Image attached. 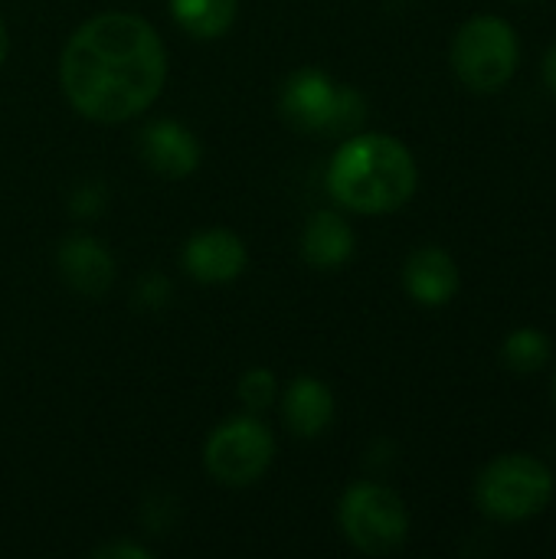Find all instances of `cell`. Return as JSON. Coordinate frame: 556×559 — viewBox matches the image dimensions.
I'll return each mask as SVG.
<instances>
[{
	"instance_id": "cell-11",
	"label": "cell",
	"mask_w": 556,
	"mask_h": 559,
	"mask_svg": "<svg viewBox=\"0 0 556 559\" xmlns=\"http://www.w3.org/2000/svg\"><path fill=\"white\" fill-rule=\"evenodd\" d=\"M403 285L419 305H429V308L449 305L459 292V265L446 249L423 246L406 259Z\"/></svg>"
},
{
	"instance_id": "cell-13",
	"label": "cell",
	"mask_w": 556,
	"mask_h": 559,
	"mask_svg": "<svg viewBox=\"0 0 556 559\" xmlns=\"http://www.w3.org/2000/svg\"><path fill=\"white\" fill-rule=\"evenodd\" d=\"M301 255L315 269H338L354 255V229L344 216L321 210L301 233Z\"/></svg>"
},
{
	"instance_id": "cell-8",
	"label": "cell",
	"mask_w": 556,
	"mask_h": 559,
	"mask_svg": "<svg viewBox=\"0 0 556 559\" xmlns=\"http://www.w3.org/2000/svg\"><path fill=\"white\" fill-rule=\"evenodd\" d=\"M184 269L203 285H223L242 275L246 269V246L229 229H206L197 233L184 246Z\"/></svg>"
},
{
	"instance_id": "cell-17",
	"label": "cell",
	"mask_w": 556,
	"mask_h": 559,
	"mask_svg": "<svg viewBox=\"0 0 556 559\" xmlns=\"http://www.w3.org/2000/svg\"><path fill=\"white\" fill-rule=\"evenodd\" d=\"M364 111H367V105H364L360 92H354V88H338V102H334V111H331L324 131H331V134H347V131H354V128L364 121Z\"/></svg>"
},
{
	"instance_id": "cell-14",
	"label": "cell",
	"mask_w": 556,
	"mask_h": 559,
	"mask_svg": "<svg viewBox=\"0 0 556 559\" xmlns=\"http://www.w3.org/2000/svg\"><path fill=\"white\" fill-rule=\"evenodd\" d=\"M239 0H170V13L180 29L197 39H216L236 23Z\"/></svg>"
},
{
	"instance_id": "cell-3",
	"label": "cell",
	"mask_w": 556,
	"mask_h": 559,
	"mask_svg": "<svg viewBox=\"0 0 556 559\" xmlns=\"http://www.w3.org/2000/svg\"><path fill=\"white\" fill-rule=\"evenodd\" d=\"M475 498L478 508L495 521H524L551 504L554 475L531 455H505L482 472Z\"/></svg>"
},
{
	"instance_id": "cell-2",
	"label": "cell",
	"mask_w": 556,
	"mask_h": 559,
	"mask_svg": "<svg viewBox=\"0 0 556 559\" xmlns=\"http://www.w3.org/2000/svg\"><path fill=\"white\" fill-rule=\"evenodd\" d=\"M328 190L344 210L393 213L416 193V160L390 134H354L331 157Z\"/></svg>"
},
{
	"instance_id": "cell-1",
	"label": "cell",
	"mask_w": 556,
	"mask_h": 559,
	"mask_svg": "<svg viewBox=\"0 0 556 559\" xmlns=\"http://www.w3.org/2000/svg\"><path fill=\"white\" fill-rule=\"evenodd\" d=\"M59 79L79 115L118 124L154 105L167 79V52L147 20L98 13L69 36Z\"/></svg>"
},
{
	"instance_id": "cell-23",
	"label": "cell",
	"mask_w": 556,
	"mask_h": 559,
	"mask_svg": "<svg viewBox=\"0 0 556 559\" xmlns=\"http://www.w3.org/2000/svg\"><path fill=\"white\" fill-rule=\"evenodd\" d=\"M554 393H556V383H554Z\"/></svg>"
},
{
	"instance_id": "cell-19",
	"label": "cell",
	"mask_w": 556,
	"mask_h": 559,
	"mask_svg": "<svg viewBox=\"0 0 556 559\" xmlns=\"http://www.w3.org/2000/svg\"><path fill=\"white\" fill-rule=\"evenodd\" d=\"M102 206H105V190H102V187L85 183V187L75 190V197H72V210L82 213V216H92V213H98Z\"/></svg>"
},
{
	"instance_id": "cell-15",
	"label": "cell",
	"mask_w": 556,
	"mask_h": 559,
	"mask_svg": "<svg viewBox=\"0 0 556 559\" xmlns=\"http://www.w3.org/2000/svg\"><path fill=\"white\" fill-rule=\"evenodd\" d=\"M501 357H505L508 370L534 373V370H541L551 360V341L541 331H534V328H521V331L508 334V341L501 347Z\"/></svg>"
},
{
	"instance_id": "cell-4",
	"label": "cell",
	"mask_w": 556,
	"mask_h": 559,
	"mask_svg": "<svg viewBox=\"0 0 556 559\" xmlns=\"http://www.w3.org/2000/svg\"><path fill=\"white\" fill-rule=\"evenodd\" d=\"M341 531L360 554L387 557L403 547L410 534V514L397 491L360 481L341 498Z\"/></svg>"
},
{
	"instance_id": "cell-22",
	"label": "cell",
	"mask_w": 556,
	"mask_h": 559,
	"mask_svg": "<svg viewBox=\"0 0 556 559\" xmlns=\"http://www.w3.org/2000/svg\"><path fill=\"white\" fill-rule=\"evenodd\" d=\"M7 52H10V36H7V26H3V20H0V66H3Z\"/></svg>"
},
{
	"instance_id": "cell-7",
	"label": "cell",
	"mask_w": 556,
	"mask_h": 559,
	"mask_svg": "<svg viewBox=\"0 0 556 559\" xmlns=\"http://www.w3.org/2000/svg\"><path fill=\"white\" fill-rule=\"evenodd\" d=\"M338 88L341 85H334L324 72L301 69L285 82L279 111L298 131H324L328 118L334 111V102H338Z\"/></svg>"
},
{
	"instance_id": "cell-20",
	"label": "cell",
	"mask_w": 556,
	"mask_h": 559,
	"mask_svg": "<svg viewBox=\"0 0 556 559\" xmlns=\"http://www.w3.org/2000/svg\"><path fill=\"white\" fill-rule=\"evenodd\" d=\"M92 557H98V559H151V550H144V547H134V544H108V547H98Z\"/></svg>"
},
{
	"instance_id": "cell-5",
	"label": "cell",
	"mask_w": 556,
	"mask_h": 559,
	"mask_svg": "<svg viewBox=\"0 0 556 559\" xmlns=\"http://www.w3.org/2000/svg\"><path fill=\"white\" fill-rule=\"evenodd\" d=\"M456 75L475 92L501 88L518 69V36L511 23L498 16L469 20L452 43Z\"/></svg>"
},
{
	"instance_id": "cell-18",
	"label": "cell",
	"mask_w": 556,
	"mask_h": 559,
	"mask_svg": "<svg viewBox=\"0 0 556 559\" xmlns=\"http://www.w3.org/2000/svg\"><path fill=\"white\" fill-rule=\"evenodd\" d=\"M167 298H170V282L161 275H147L138 285V305H144V308H161V305H167Z\"/></svg>"
},
{
	"instance_id": "cell-10",
	"label": "cell",
	"mask_w": 556,
	"mask_h": 559,
	"mask_svg": "<svg viewBox=\"0 0 556 559\" xmlns=\"http://www.w3.org/2000/svg\"><path fill=\"white\" fill-rule=\"evenodd\" d=\"M56 265H59L62 282L85 298L105 295L115 278L111 252L92 236H69L56 252Z\"/></svg>"
},
{
	"instance_id": "cell-16",
	"label": "cell",
	"mask_w": 556,
	"mask_h": 559,
	"mask_svg": "<svg viewBox=\"0 0 556 559\" xmlns=\"http://www.w3.org/2000/svg\"><path fill=\"white\" fill-rule=\"evenodd\" d=\"M275 396H279V383H275V373H272V370L256 367V370H249V373L239 380V400H242L246 409H252V413L269 409V406L275 403Z\"/></svg>"
},
{
	"instance_id": "cell-9",
	"label": "cell",
	"mask_w": 556,
	"mask_h": 559,
	"mask_svg": "<svg viewBox=\"0 0 556 559\" xmlns=\"http://www.w3.org/2000/svg\"><path fill=\"white\" fill-rule=\"evenodd\" d=\"M138 151H141V160L154 174L170 177V180L190 177L200 164L197 138L177 121H151L138 138Z\"/></svg>"
},
{
	"instance_id": "cell-21",
	"label": "cell",
	"mask_w": 556,
	"mask_h": 559,
	"mask_svg": "<svg viewBox=\"0 0 556 559\" xmlns=\"http://www.w3.org/2000/svg\"><path fill=\"white\" fill-rule=\"evenodd\" d=\"M544 79H547V85H551V92L556 95V46L547 52V62H544Z\"/></svg>"
},
{
	"instance_id": "cell-6",
	"label": "cell",
	"mask_w": 556,
	"mask_h": 559,
	"mask_svg": "<svg viewBox=\"0 0 556 559\" xmlns=\"http://www.w3.org/2000/svg\"><path fill=\"white\" fill-rule=\"evenodd\" d=\"M272 455H275L272 432L259 419L239 416V419H226L206 439L203 465L220 485L246 488L265 475V468L272 465Z\"/></svg>"
},
{
	"instance_id": "cell-12",
	"label": "cell",
	"mask_w": 556,
	"mask_h": 559,
	"mask_svg": "<svg viewBox=\"0 0 556 559\" xmlns=\"http://www.w3.org/2000/svg\"><path fill=\"white\" fill-rule=\"evenodd\" d=\"M282 419L301 439L321 436L331 426V419H334V396H331V390L321 380H315V377H298L285 390Z\"/></svg>"
}]
</instances>
